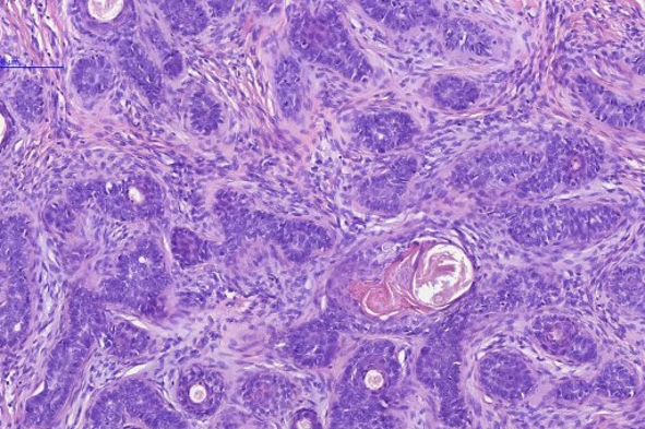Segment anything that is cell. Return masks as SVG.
<instances>
[{
    "label": "cell",
    "mask_w": 645,
    "mask_h": 429,
    "mask_svg": "<svg viewBox=\"0 0 645 429\" xmlns=\"http://www.w3.org/2000/svg\"><path fill=\"white\" fill-rule=\"evenodd\" d=\"M533 332L551 357L586 365L598 358V345L573 319L559 313L537 318Z\"/></svg>",
    "instance_id": "cell-4"
},
{
    "label": "cell",
    "mask_w": 645,
    "mask_h": 429,
    "mask_svg": "<svg viewBox=\"0 0 645 429\" xmlns=\"http://www.w3.org/2000/svg\"><path fill=\"white\" fill-rule=\"evenodd\" d=\"M210 11L212 15L223 19L226 14L232 10L234 2H210Z\"/></svg>",
    "instance_id": "cell-23"
},
{
    "label": "cell",
    "mask_w": 645,
    "mask_h": 429,
    "mask_svg": "<svg viewBox=\"0 0 645 429\" xmlns=\"http://www.w3.org/2000/svg\"><path fill=\"white\" fill-rule=\"evenodd\" d=\"M371 20L389 29L406 32L420 24L429 11L428 2H361Z\"/></svg>",
    "instance_id": "cell-12"
},
{
    "label": "cell",
    "mask_w": 645,
    "mask_h": 429,
    "mask_svg": "<svg viewBox=\"0 0 645 429\" xmlns=\"http://www.w3.org/2000/svg\"><path fill=\"white\" fill-rule=\"evenodd\" d=\"M122 49H124L121 56L124 69L141 86L150 100L158 105L162 98L163 78L157 64L141 45L126 44Z\"/></svg>",
    "instance_id": "cell-13"
},
{
    "label": "cell",
    "mask_w": 645,
    "mask_h": 429,
    "mask_svg": "<svg viewBox=\"0 0 645 429\" xmlns=\"http://www.w3.org/2000/svg\"><path fill=\"white\" fill-rule=\"evenodd\" d=\"M416 160H397L381 176L367 180L359 191V200L365 207L379 212H394L405 195L408 181L415 175Z\"/></svg>",
    "instance_id": "cell-9"
},
{
    "label": "cell",
    "mask_w": 645,
    "mask_h": 429,
    "mask_svg": "<svg viewBox=\"0 0 645 429\" xmlns=\"http://www.w3.org/2000/svg\"><path fill=\"white\" fill-rule=\"evenodd\" d=\"M112 74L111 63L104 57H96L80 63L75 79L77 86L86 93H103L111 84Z\"/></svg>",
    "instance_id": "cell-19"
},
{
    "label": "cell",
    "mask_w": 645,
    "mask_h": 429,
    "mask_svg": "<svg viewBox=\"0 0 645 429\" xmlns=\"http://www.w3.org/2000/svg\"><path fill=\"white\" fill-rule=\"evenodd\" d=\"M275 87L284 118H297L304 100L303 76L297 60L287 57L277 64Z\"/></svg>",
    "instance_id": "cell-14"
},
{
    "label": "cell",
    "mask_w": 645,
    "mask_h": 429,
    "mask_svg": "<svg viewBox=\"0 0 645 429\" xmlns=\"http://www.w3.org/2000/svg\"><path fill=\"white\" fill-rule=\"evenodd\" d=\"M578 90L595 117L610 127L623 129L633 126L636 119H643L642 109L620 100L616 94L595 82L585 80Z\"/></svg>",
    "instance_id": "cell-11"
},
{
    "label": "cell",
    "mask_w": 645,
    "mask_h": 429,
    "mask_svg": "<svg viewBox=\"0 0 645 429\" xmlns=\"http://www.w3.org/2000/svg\"><path fill=\"white\" fill-rule=\"evenodd\" d=\"M612 293L626 308H643V276L638 270H628L616 278Z\"/></svg>",
    "instance_id": "cell-21"
},
{
    "label": "cell",
    "mask_w": 645,
    "mask_h": 429,
    "mask_svg": "<svg viewBox=\"0 0 645 429\" xmlns=\"http://www.w3.org/2000/svg\"><path fill=\"white\" fill-rule=\"evenodd\" d=\"M356 138L359 145L374 153H389L411 142L415 122L404 112L369 115L357 121Z\"/></svg>",
    "instance_id": "cell-8"
},
{
    "label": "cell",
    "mask_w": 645,
    "mask_h": 429,
    "mask_svg": "<svg viewBox=\"0 0 645 429\" xmlns=\"http://www.w3.org/2000/svg\"><path fill=\"white\" fill-rule=\"evenodd\" d=\"M601 156L583 139L553 142L547 152L542 169L518 186L522 196L542 194L553 189H576L590 183L601 169Z\"/></svg>",
    "instance_id": "cell-3"
},
{
    "label": "cell",
    "mask_w": 645,
    "mask_h": 429,
    "mask_svg": "<svg viewBox=\"0 0 645 429\" xmlns=\"http://www.w3.org/2000/svg\"><path fill=\"white\" fill-rule=\"evenodd\" d=\"M445 39L449 48L485 55L491 48V40L476 24L468 21H453L447 24Z\"/></svg>",
    "instance_id": "cell-17"
},
{
    "label": "cell",
    "mask_w": 645,
    "mask_h": 429,
    "mask_svg": "<svg viewBox=\"0 0 645 429\" xmlns=\"http://www.w3.org/2000/svg\"><path fill=\"white\" fill-rule=\"evenodd\" d=\"M192 128L202 135H211L223 121V107L206 91L194 94L190 105Z\"/></svg>",
    "instance_id": "cell-18"
},
{
    "label": "cell",
    "mask_w": 645,
    "mask_h": 429,
    "mask_svg": "<svg viewBox=\"0 0 645 429\" xmlns=\"http://www.w3.org/2000/svg\"><path fill=\"white\" fill-rule=\"evenodd\" d=\"M619 221L620 213L606 205L586 208L550 205L518 213L510 233L518 243L528 247L583 242L608 233Z\"/></svg>",
    "instance_id": "cell-2"
},
{
    "label": "cell",
    "mask_w": 645,
    "mask_h": 429,
    "mask_svg": "<svg viewBox=\"0 0 645 429\" xmlns=\"http://www.w3.org/2000/svg\"><path fill=\"white\" fill-rule=\"evenodd\" d=\"M2 131H3V121H2V117H0V138H2Z\"/></svg>",
    "instance_id": "cell-24"
},
{
    "label": "cell",
    "mask_w": 645,
    "mask_h": 429,
    "mask_svg": "<svg viewBox=\"0 0 645 429\" xmlns=\"http://www.w3.org/2000/svg\"><path fill=\"white\" fill-rule=\"evenodd\" d=\"M151 39L153 45L157 47L159 51L162 65L163 69H165V72L170 79L178 78L183 71L182 56L179 55L176 49L171 48L158 29L153 33Z\"/></svg>",
    "instance_id": "cell-22"
},
{
    "label": "cell",
    "mask_w": 645,
    "mask_h": 429,
    "mask_svg": "<svg viewBox=\"0 0 645 429\" xmlns=\"http://www.w3.org/2000/svg\"><path fill=\"white\" fill-rule=\"evenodd\" d=\"M103 207L114 216L124 219L155 216L165 201V194L157 180L139 175L103 186Z\"/></svg>",
    "instance_id": "cell-5"
},
{
    "label": "cell",
    "mask_w": 645,
    "mask_h": 429,
    "mask_svg": "<svg viewBox=\"0 0 645 429\" xmlns=\"http://www.w3.org/2000/svg\"><path fill=\"white\" fill-rule=\"evenodd\" d=\"M479 381L489 394L505 401L524 400L535 386L533 370L507 353H494L481 360Z\"/></svg>",
    "instance_id": "cell-7"
},
{
    "label": "cell",
    "mask_w": 645,
    "mask_h": 429,
    "mask_svg": "<svg viewBox=\"0 0 645 429\" xmlns=\"http://www.w3.org/2000/svg\"><path fill=\"white\" fill-rule=\"evenodd\" d=\"M160 11L171 31L182 37H194L208 26V13L198 2H163Z\"/></svg>",
    "instance_id": "cell-15"
},
{
    "label": "cell",
    "mask_w": 645,
    "mask_h": 429,
    "mask_svg": "<svg viewBox=\"0 0 645 429\" xmlns=\"http://www.w3.org/2000/svg\"><path fill=\"white\" fill-rule=\"evenodd\" d=\"M289 40L301 59L324 65L349 81H363L372 74L371 63L356 47L336 11L297 15L291 23Z\"/></svg>",
    "instance_id": "cell-1"
},
{
    "label": "cell",
    "mask_w": 645,
    "mask_h": 429,
    "mask_svg": "<svg viewBox=\"0 0 645 429\" xmlns=\"http://www.w3.org/2000/svg\"><path fill=\"white\" fill-rule=\"evenodd\" d=\"M541 158L527 154H492L465 165L459 176L462 183L469 187H481L492 180L513 179L533 170Z\"/></svg>",
    "instance_id": "cell-10"
},
{
    "label": "cell",
    "mask_w": 645,
    "mask_h": 429,
    "mask_svg": "<svg viewBox=\"0 0 645 429\" xmlns=\"http://www.w3.org/2000/svg\"><path fill=\"white\" fill-rule=\"evenodd\" d=\"M599 390L612 398H626L638 385L636 377L624 366L610 365L604 368L598 379Z\"/></svg>",
    "instance_id": "cell-20"
},
{
    "label": "cell",
    "mask_w": 645,
    "mask_h": 429,
    "mask_svg": "<svg viewBox=\"0 0 645 429\" xmlns=\"http://www.w3.org/2000/svg\"><path fill=\"white\" fill-rule=\"evenodd\" d=\"M432 93L440 106L455 111L468 109L470 105L476 104L479 97L477 85L461 78L440 80Z\"/></svg>",
    "instance_id": "cell-16"
},
{
    "label": "cell",
    "mask_w": 645,
    "mask_h": 429,
    "mask_svg": "<svg viewBox=\"0 0 645 429\" xmlns=\"http://www.w3.org/2000/svg\"><path fill=\"white\" fill-rule=\"evenodd\" d=\"M454 333L455 329L445 330L443 334L432 337L418 362L420 381L437 391L443 404L458 397L459 354Z\"/></svg>",
    "instance_id": "cell-6"
}]
</instances>
